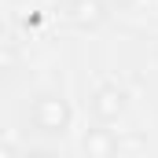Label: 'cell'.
<instances>
[{
    "mask_svg": "<svg viewBox=\"0 0 158 158\" xmlns=\"http://www.w3.org/2000/svg\"><path fill=\"white\" fill-rule=\"evenodd\" d=\"M70 121H74V110H70V99L63 92H40L30 103V125L40 136H66Z\"/></svg>",
    "mask_w": 158,
    "mask_h": 158,
    "instance_id": "6da1fadb",
    "label": "cell"
},
{
    "mask_svg": "<svg viewBox=\"0 0 158 158\" xmlns=\"http://www.w3.org/2000/svg\"><path fill=\"white\" fill-rule=\"evenodd\" d=\"M88 110H92V118L99 121V125H114L129 110V96H125V88H118V85H99L92 92V99H88Z\"/></svg>",
    "mask_w": 158,
    "mask_h": 158,
    "instance_id": "7a4b0ae2",
    "label": "cell"
},
{
    "mask_svg": "<svg viewBox=\"0 0 158 158\" xmlns=\"http://www.w3.org/2000/svg\"><path fill=\"white\" fill-rule=\"evenodd\" d=\"M107 11H110V0H66L63 4V15L70 26L77 30H96L107 22Z\"/></svg>",
    "mask_w": 158,
    "mask_h": 158,
    "instance_id": "3957f363",
    "label": "cell"
},
{
    "mask_svg": "<svg viewBox=\"0 0 158 158\" xmlns=\"http://www.w3.org/2000/svg\"><path fill=\"white\" fill-rule=\"evenodd\" d=\"M81 151L88 158H110V155H121V140L110 129H88L81 140Z\"/></svg>",
    "mask_w": 158,
    "mask_h": 158,
    "instance_id": "277c9868",
    "label": "cell"
},
{
    "mask_svg": "<svg viewBox=\"0 0 158 158\" xmlns=\"http://www.w3.org/2000/svg\"><path fill=\"white\" fill-rule=\"evenodd\" d=\"M4 74H15V40H4Z\"/></svg>",
    "mask_w": 158,
    "mask_h": 158,
    "instance_id": "5b68a950",
    "label": "cell"
},
{
    "mask_svg": "<svg viewBox=\"0 0 158 158\" xmlns=\"http://www.w3.org/2000/svg\"><path fill=\"white\" fill-rule=\"evenodd\" d=\"M132 0H110V7H129Z\"/></svg>",
    "mask_w": 158,
    "mask_h": 158,
    "instance_id": "8992f818",
    "label": "cell"
},
{
    "mask_svg": "<svg viewBox=\"0 0 158 158\" xmlns=\"http://www.w3.org/2000/svg\"><path fill=\"white\" fill-rule=\"evenodd\" d=\"M63 4H66V0H63Z\"/></svg>",
    "mask_w": 158,
    "mask_h": 158,
    "instance_id": "52a82bcc",
    "label": "cell"
}]
</instances>
